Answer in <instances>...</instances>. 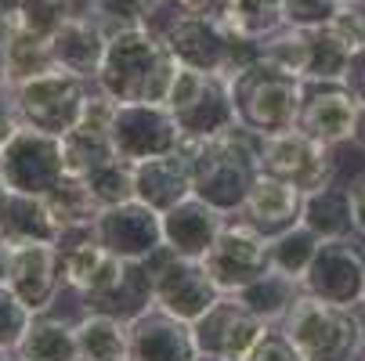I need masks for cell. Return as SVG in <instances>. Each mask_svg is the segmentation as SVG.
Segmentation results:
<instances>
[{
    "mask_svg": "<svg viewBox=\"0 0 365 361\" xmlns=\"http://www.w3.org/2000/svg\"><path fill=\"white\" fill-rule=\"evenodd\" d=\"M178 62L167 51V43L148 26H130L109 33V47L101 69L94 76V87L109 94L116 105H134V101H163L174 87Z\"/></svg>",
    "mask_w": 365,
    "mask_h": 361,
    "instance_id": "obj_1",
    "label": "cell"
},
{
    "mask_svg": "<svg viewBox=\"0 0 365 361\" xmlns=\"http://www.w3.org/2000/svg\"><path fill=\"white\" fill-rule=\"evenodd\" d=\"M260 134L232 127L210 141H185V156L192 167V195L217 206L221 214H239L250 188L260 177Z\"/></svg>",
    "mask_w": 365,
    "mask_h": 361,
    "instance_id": "obj_2",
    "label": "cell"
},
{
    "mask_svg": "<svg viewBox=\"0 0 365 361\" xmlns=\"http://www.w3.org/2000/svg\"><path fill=\"white\" fill-rule=\"evenodd\" d=\"M282 329L304 361H358L365 340V311L361 303L340 307L304 293L286 315Z\"/></svg>",
    "mask_w": 365,
    "mask_h": 361,
    "instance_id": "obj_3",
    "label": "cell"
},
{
    "mask_svg": "<svg viewBox=\"0 0 365 361\" xmlns=\"http://www.w3.org/2000/svg\"><path fill=\"white\" fill-rule=\"evenodd\" d=\"M300 94H304L300 76H289L260 58L253 66L232 73V98H235L239 127H246L260 137H272V134L297 127Z\"/></svg>",
    "mask_w": 365,
    "mask_h": 361,
    "instance_id": "obj_4",
    "label": "cell"
},
{
    "mask_svg": "<svg viewBox=\"0 0 365 361\" xmlns=\"http://www.w3.org/2000/svg\"><path fill=\"white\" fill-rule=\"evenodd\" d=\"M167 109L174 113L185 141H210L239 127L232 76L225 73H199L181 66L167 94Z\"/></svg>",
    "mask_w": 365,
    "mask_h": 361,
    "instance_id": "obj_5",
    "label": "cell"
},
{
    "mask_svg": "<svg viewBox=\"0 0 365 361\" xmlns=\"http://www.w3.org/2000/svg\"><path fill=\"white\" fill-rule=\"evenodd\" d=\"M91 90H94V80H83L69 69H51V73L15 83V105L26 127L66 137L80 123Z\"/></svg>",
    "mask_w": 365,
    "mask_h": 361,
    "instance_id": "obj_6",
    "label": "cell"
},
{
    "mask_svg": "<svg viewBox=\"0 0 365 361\" xmlns=\"http://www.w3.org/2000/svg\"><path fill=\"white\" fill-rule=\"evenodd\" d=\"M148 271H152V300H155V307H163L167 315H174V318H181L188 325L199 315H206V307L221 296L214 275L206 271L202 261L178 256L167 246L148 256Z\"/></svg>",
    "mask_w": 365,
    "mask_h": 361,
    "instance_id": "obj_7",
    "label": "cell"
},
{
    "mask_svg": "<svg viewBox=\"0 0 365 361\" xmlns=\"http://www.w3.org/2000/svg\"><path fill=\"white\" fill-rule=\"evenodd\" d=\"M116 156L127 163H145L155 156H170L185 145V134L174 120V113L163 101H134V105H116L113 127H109Z\"/></svg>",
    "mask_w": 365,
    "mask_h": 361,
    "instance_id": "obj_8",
    "label": "cell"
},
{
    "mask_svg": "<svg viewBox=\"0 0 365 361\" xmlns=\"http://www.w3.org/2000/svg\"><path fill=\"white\" fill-rule=\"evenodd\" d=\"M336 170V148H326L322 141L307 137L297 127L260 141V174L297 184L304 195L329 184Z\"/></svg>",
    "mask_w": 365,
    "mask_h": 361,
    "instance_id": "obj_9",
    "label": "cell"
},
{
    "mask_svg": "<svg viewBox=\"0 0 365 361\" xmlns=\"http://www.w3.org/2000/svg\"><path fill=\"white\" fill-rule=\"evenodd\" d=\"M0 174H4L11 192L26 195H51L69 174H66V152L62 137L43 134L33 127H22L8 148L0 152Z\"/></svg>",
    "mask_w": 365,
    "mask_h": 361,
    "instance_id": "obj_10",
    "label": "cell"
},
{
    "mask_svg": "<svg viewBox=\"0 0 365 361\" xmlns=\"http://www.w3.org/2000/svg\"><path fill=\"white\" fill-rule=\"evenodd\" d=\"M304 293L340 307H358L365 296V235L322 239L304 275Z\"/></svg>",
    "mask_w": 365,
    "mask_h": 361,
    "instance_id": "obj_11",
    "label": "cell"
},
{
    "mask_svg": "<svg viewBox=\"0 0 365 361\" xmlns=\"http://www.w3.org/2000/svg\"><path fill=\"white\" fill-rule=\"evenodd\" d=\"M361 101L351 94L344 80H304L297 130L322 141L326 148H344L354 141Z\"/></svg>",
    "mask_w": 365,
    "mask_h": 361,
    "instance_id": "obj_12",
    "label": "cell"
},
{
    "mask_svg": "<svg viewBox=\"0 0 365 361\" xmlns=\"http://www.w3.org/2000/svg\"><path fill=\"white\" fill-rule=\"evenodd\" d=\"M202 264L214 275L221 293H239L242 286H250L264 271H272V242L260 231H253L242 217L232 214Z\"/></svg>",
    "mask_w": 365,
    "mask_h": 361,
    "instance_id": "obj_13",
    "label": "cell"
},
{
    "mask_svg": "<svg viewBox=\"0 0 365 361\" xmlns=\"http://www.w3.org/2000/svg\"><path fill=\"white\" fill-rule=\"evenodd\" d=\"M264 322H260L250 307L235 296V293H221L206 315H199L192 322V336L199 354H210V357H228V361H242L253 343L264 336Z\"/></svg>",
    "mask_w": 365,
    "mask_h": 361,
    "instance_id": "obj_14",
    "label": "cell"
},
{
    "mask_svg": "<svg viewBox=\"0 0 365 361\" xmlns=\"http://www.w3.org/2000/svg\"><path fill=\"white\" fill-rule=\"evenodd\" d=\"M4 278L33 315H43L66 286L58 246L55 242L4 246Z\"/></svg>",
    "mask_w": 365,
    "mask_h": 361,
    "instance_id": "obj_15",
    "label": "cell"
},
{
    "mask_svg": "<svg viewBox=\"0 0 365 361\" xmlns=\"http://www.w3.org/2000/svg\"><path fill=\"white\" fill-rule=\"evenodd\" d=\"M94 239L120 261H148L155 249H163V217L152 206L127 199L98 214Z\"/></svg>",
    "mask_w": 365,
    "mask_h": 361,
    "instance_id": "obj_16",
    "label": "cell"
},
{
    "mask_svg": "<svg viewBox=\"0 0 365 361\" xmlns=\"http://www.w3.org/2000/svg\"><path fill=\"white\" fill-rule=\"evenodd\" d=\"M127 361H199L192 325L163 307H148L127 325Z\"/></svg>",
    "mask_w": 365,
    "mask_h": 361,
    "instance_id": "obj_17",
    "label": "cell"
},
{
    "mask_svg": "<svg viewBox=\"0 0 365 361\" xmlns=\"http://www.w3.org/2000/svg\"><path fill=\"white\" fill-rule=\"evenodd\" d=\"M160 217H163V246L178 256H188V261H206V253L214 249L217 235L228 224V214H221L217 206H210L199 195L181 199Z\"/></svg>",
    "mask_w": 365,
    "mask_h": 361,
    "instance_id": "obj_18",
    "label": "cell"
},
{
    "mask_svg": "<svg viewBox=\"0 0 365 361\" xmlns=\"http://www.w3.org/2000/svg\"><path fill=\"white\" fill-rule=\"evenodd\" d=\"M300 214H304V192L297 184H286L279 177L260 174L257 184L250 188L246 202H242V210L235 217H242L253 231H260V235L272 242L282 231L297 228L300 224Z\"/></svg>",
    "mask_w": 365,
    "mask_h": 361,
    "instance_id": "obj_19",
    "label": "cell"
},
{
    "mask_svg": "<svg viewBox=\"0 0 365 361\" xmlns=\"http://www.w3.org/2000/svg\"><path fill=\"white\" fill-rule=\"evenodd\" d=\"M87 311L94 315H109L120 322H134L138 315H145L148 307H155L152 300V271L148 261H123L120 271L101 286L98 293H83Z\"/></svg>",
    "mask_w": 365,
    "mask_h": 361,
    "instance_id": "obj_20",
    "label": "cell"
},
{
    "mask_svg": "<svg viewBox=\"0 0 365 361\" xmlns=\"http://www.w3.org/2000/svg\"><path fill=\"white\" fill-rule=\"evenodd\" d=\"M47 43H51V55H55L58 69L94 80L101 69V58H106V47H109V29L98 26L91 15H73L51 33Z\"/></svg>",
    "mask_w": 365,
    "mask_h": 361,
    "instance_id": "obj_21",
    "label": "cell"
},
{
    "mask_svg": "<svg viewBox=\"0 0 365 361\" xmlns=\"http://www.w3.org/2000/svg\"><path fill=\"white\" fill-rule=\"evenodd\" d=\"M192 195V167L185 156V145L170 156H155L134 167V199L152 206L155 214H167L170 206Z\"/></svg>",
    "mask_w": 365,
    "mask_h": 361,
    "instance_id": "obj_22",
    "label": "cell"
},
{
    "mask_svg": "<svg viewBox=\"0 0 365 361\" xmlns=\"http://www.w3.org/2000/svg\"><path fill=\"white\" fill-rule=\"evenodd\" d=\"M58 221L51 217V206L43 195L8 192L0 202V242L19 246V242H55Z\"/></svg>",
    "mask_w": 365,
    "mask_h": 361,
    "instance_id": "obj_23",
    "label": "cell"
},
{
    "mask_svg": "<svg viewBox=\"0 0 365 361\" xmlns=\"http://www.w3.org/2000/svg\"><path fill=\"white\" fill-rule=\"evenodd\" d=\"M300 224H307L319 239H344L354 235V199H351V181H344L340 174L304 195V214Z\"/></svg>",
    "mask_w": 365,
    "mask_h": 361,
    "instance_id": "obj_24",
    "label": "cell"
},
{
    "mask_svg": "<svg viewBox=\"0 0 365 361\" xmlns=\"http://www.w3.org/2000/svg\"><path fill=\"white\" fill-rule=\"evenodd\" d=\"M235 296H239L264 325H282L286 315L293 311V303L304 296V282H300V278H289V275H282V271L272 268V271L260 275L257 282L242 286Z\"/></svg>",
    "mask_w": 365,
    "mask_h": 361,
    "instance_id": "obj_25",
    "label": "cell"
},
{
    "mask_svg": "<svg viewBox=\"0 0 365 361\" xmlns=\"http://www.w3.org/2000/svg\"><path fill=\"white\" fill-rule=\"evenodd\" d=\"M15 354L22 361H80L76 354V325L55 315H33L29 329L22 333Z\"/></svg>",
    "mask_w": 365,
    "mask_h": 361,
    "instance_id": "obj_26",
    "label": "cell"
},
{
    "mask_svg": "<svg viewBox=\"0 0 365 361\" xmlns=\"http://www.w3.org/2000/svg\"><path fill=\"white\" fill-rule=\"evenodd\" d=\"M80 361H127V322L87 311L76 322Z\"/></svg>",
    "mask_w": 365,
    "mask_h": 361,
    "instance_id": "obj_27",
    "label": "cell"
},
{
    "mask_svg": "<svg viewBox=\"0 0 365 361\" xmlns=\"http://www.w3.org/2000/svg\"><path fill=\"white\" fill-rule=\"evenodd\" d=\"M51 206V217L58 221V231L66 228H94L101 202L94 199V192L87 188L83 177H66L51 195H43Z\"/></svg>",
    "mask_w": 365,
    "mask_h": 361,
    "instance_id": "obj_28",
    "label": "cell"
},
{
    "mask_svg": "<svg viewBox=\"0 0 365 361\" xmlns=\"http://www.w3.org/2000/svg\"><path fill=\"white\" fill-rule=\"evenodd\" d=\"M260 62H268V66L304 80L307 62H311V29L279 26L268 36H260Z\"/></svg>",
    "mask_w": 365,
    "mask_h": 361,
    "instance_id": "obj_29",
    "label": "cell"
},
{
    "mask_svg": "<svg viewBox=\"0 0 365 361\" xmlns=\"http://www.w3.org/2000/svg\"><path fill=\"white\" fill-rule=\"evenodd\" d=\"M62 152H66V174L69 177H87L94 167L116 159L109 130H91V127H73L62 137Z\"/></svg>",
    "mask_w": 365,
    "mask_h": 361,
    "instance_id": "obj_30",
    "label": "cell"
},
{
    "mask_svg": "<svg viewBox=\"0 0 365 361\" xmlns=\"http://www.w3.org/2000/svg\"><path fill=\"white\" fill-rule=\"evenodd\" d=\"M319 246H322V239L315 231H311L307 224H297V228L282 231L279 239H272V268L304 282V275H307L311 261H315Z\"/></svg>",
    "mask_w": 365,
    "mask_h": 361,
    "instance_id": "obj_31",
    "label": "cell"
},
{
    "mask_svg": "<svg viewBox=\"0 0 365 361\" xmlns=\"http://www.w3.org/2000/svg\"><path fill=\"white\" fill-rule=\"evenodd\" d=\"M221 22L239 36L260 40L272 29L286 26V15H282V0H228Z\"/></svg>",
    "mask_w": 365,
    "mask_h": 361,
    "instance_id": "obj_32",
    "label": "cell"
},
{
    "mask_svg": "<svg viewBox=\"0 0 365 361\" xmlns=\"http://www.w3.org/2000/svg\"><path fill=\"white\" fill-rule=\"evenodd\" d=\"M354 51L329 29V26H315L311 29V62L304 80H344L351 69Z\"/></svg>",
    "mask_w": 365,
    "mask_h": 361,
    "instance_id": "obj_33",
    "label": "cell"
},
{
    "mask_svg": "<svg viewBox=\"0 0 365 361\" xmlns=\"http://www.w3.org/2000/svg\"><path fill=\"white\" fill-rule=\"evenodd\" d=\"M8 66H11V87L22 80H33L40 73L58 69L55 55H51V43L43 36H33V33H15L8 40Z\"/></svg>",
    "mask_w": 365,
    "mask_h": 361,
    "instance_id": "obj_34",
    "label": "cell"
},
{
    "mask_svg": "<svg viewBox=\"0 0 365 361\" xmlns=\"http://www.w3.org/2000/svg\"><path fill=\"white\" fill-rule=\"evenodd\" d=\"M83 181L94 192V199L101 202V210H106V206H120V202L134 199V163H127L120 156L109 159V163H101V167H94Z\"/></svg>",
    "mask_w": 365,
    "mask_h": 361,
    "instance_id": "obj_35",
    "label": "cell"
},
{
    "mask_svg": "<svg viewBox=\"0 0 365 361\" xmlns=\"http://www.w3.org/2000/svg\"><path fill=\"white\" fill-rule=\"evenodd\" d=\"M87 15L106 26L109 33L116 29H130V26H145L148 19V0H91Z\"/></svg>",
    "mask_w": 365,
    "mask_h": 361,
    "instance_id": "obj_36",
    "label": "cell"
},
{
    "mask_svg": "<svg viewBox=\"0 0 365 361\" xmlns=\"http://www.w3.org/2000/svg\"><path fill=\"white\" fill-rule=\"evenodd\" d=\"M33 322V311L15 296V289L8 286V278L0 275V347L4 350H15L22 333L29 329Z\"/></svg>",
    "mask_w": 365,
    "mask_h": 361,
    "instance_id": "obj_37",
    "label": "cell"
},
{
    "mask_svg": "<svg viewBox=\"0 0 365 361\" xmlns=\"http://www.w3.org/2000/svg\"><path fill=\"white\" fill-rule=\"evenodd\" d=\"M340 4L344 0H282V15H286V26L315 29V26H329Z\"/></svg>",
    "mask_w": 365,
    "mask_h": 361,
    "instance_id": "obj_38",
    "label": "cell"
},
{
    "mask_svg": "<svg viewBox=\"0 0 365 361\" xmlns=\"http://www.w3.org/2000/svg\"><path fill=\"white\" fill-rule=\"evenodd\" d=\"M242 361H304V357H300V350L293 347V340L286 336L282 325H268L264 336L253 343V350Z\"/></svg>",
    "mask_w": 365,
    "mask_h": 361,
    "instance_id": "obj_39",
    "label": "cell"
},
{
    "mask_svg": "<svg viewBox=\"0 0 365 361\" xmlns=\"http://www.w3.org/2000/svg\"><path fill=\"white\" fill-rule=\"evenodd\" d=\"M329 29L354 51H365V4H340V11L329 19Z\"/></svg>",
    "mask_w": 365,
    "mask_h": 361,
    "instance_id": "obj_40",
    "label": "cell"
},
{
    "mask_svg": "<svg viewBox=\"0 0 365 361\" xmlns=\"http://www.w3.org/2000/svg\"><path fill=\"white\" fill-rule=\"evenodd\" d=\"M22 116H19V105H15V87H0V152L8 148V141L22 130Z\"/></svg>",
    "mask_w": 365,
    "mask_h": 361,
    "instance_id": "obj_41",
    "label": "cell"
},
{
    "mask_svg": "<svg viewBox=\"0 0 365 361\" xmlns=\"http://www.w3.org/2000/svg\"><path fill=\"white\" fill-rule=\"evenodd\" d=\"M178 15H192V19H225L228 0H170Z\"/></svg>",
    "mask_w": 365,
    "mask_h": 361,
    "instance_id": "obj_42",
    "label": "cell"
},
{
    "mask_svg": "<svg viewBox=\"0 0 365 361\" xmlns=\"http://www.w3.org/2000/svg\"><path fill=\"white\" fill-rule=\"evenodd\" d=\"M344 83L351 87V94L365 105V51H358V55L351 58V69H347V76H344Z\"/></svg>",
    "mask_w": 365,
    "mask_h": 361,
    "instance_id": "obj_43",
    "label": "cell"
},
{
    "mask_svg": "<svg viewBox=\"0 0 365 361\" xmlns=\"http://www.w3.org/2000/svg\"><path fill=\"white\" fill-rule=\"evenodd\" d=\"M351 199H354V231L365 235V170L351 177Z\"/></svg>",
    "mask_w": 365,
    "mask_h": 361,
    "instance_id": "obj_44",
    "label": "cell"
},
{
    "mask_svg": "<svg viewBox=\"0 0 365 361\" xmlns=\"http://www.w3.org/2000/svg\"><path fill=\"white\" fill-rule=\"evenodd\" d=\"M0 87H11V66H8V43H0Z\"/></svg>",
    "mask_w": 365,
    "mask_h": 361,
    "instance_id": "obj_45",
    "label": "cell"
},
{
    "mask_svg": "<svg viewBox=\"0 0 365 361\" xmlns=\"http://www.w3.org/2000/svg\"><path fill=\"white\" fill-rule=\"evenodd\" d=\"M354 148L365 152V105L358 109V127H354Z\"/></svg>",
    "mask_w": 365,
    "mask_h": 361,
    "instance_id": "obj_46",
    "label": "cell"
},
{
    "mask_svg": "<svg viewBox=\"0 0 365 361\" xmlns=\"http://www.w3.org/2000/svg\"><path fill=\"white\" fill-rule=\"evenodd\" d=\"M11 188H8V181H4V174H0V202H4V195H8Z\"/></svg>",
    "mask_w": 365,
    "mask_h": 361,
    "instance_id": "obj_47",
    "label": "cell"
},
{
    "mask_svg": "<svg viewBox=\"0 0 365 361\" xmlns=\"http://www.w3.org/2000/svg\"><path fill=\"white\" fill-rule=\"evenodd\" d=\"M4 361H22V357H19L15 350H8V354H4Z\"/></svg>",
    "mask_w": 365,
    "mask_h": 361,
    "instance_id": "obj_48",
    "label": "cell"
},
{
    "mask_svg": "<svg viewBox=\"0 0 365 361\" xmlns=\"http://www.w3.org/2000/svg\"><path fill=\"white\" fill-rule=\"evenodd\" d=\"M361 311H365V307H361ZM358 361H365V340H361V354H358Z\"/></svg>",
    "mask_w": 365,
    "mask_h": 361,
    "instance_id": "obj_49",
    "label": "cell"
},
{
    "mask_svg": "<svg viewBox=\"0 0 365 361\" xmlns=\"http://www.w3.org/2000/svg\"><path fill=\"white\" fill-rule=\"evenodd\" d=\"M344 4H365V0H344Z\"/></svg>",
    "mask_w": 365,
    "mask_h": 361,
    "instance_id": "obj_50",
    "label": "cell"
},
{
    "mask_svg": "<svg viewBox=\"0 0 365 361\" xmlns=\"http://www.w3.org/2000/svg\"><path fill=\"white\" fill-rule=\"evenodd\" d=\"M361 307H365V296H361Z\"/></svg>",
    "mask_w": 365,
    "mask_h": 361,
    "instance_id": "obj_51",
    "label": "cell"
}]
</instances>
